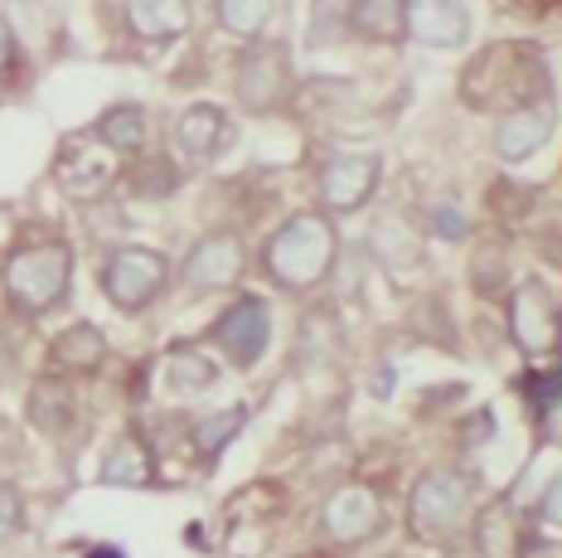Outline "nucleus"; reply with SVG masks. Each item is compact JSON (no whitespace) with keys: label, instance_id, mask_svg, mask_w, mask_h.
I'll return each mask as SVG.
<instances>
[{"label":"nucleus","instance_id":"nucleus-30","mask_svg":"<svg viewBox=\"0 0 562 558\" xmlns=\"http://www.w3.org/2000/svg\"><path fill=\"white\" fill-rule=\"evenodd\" d=\"M10 54H15V34H10V25L0 20V68L10 64Z\"/></svg>","mask_w":562,"mask_h":558},{"label":"nucleus","instance_id":"nucleus-5","mask_svg":"<svg viewBox=\"0 0 562 558\" xmlns=\"http://www.w3.org/2000/svg\"><path fill=\"white\" fill-rule=\"evenodd\" d=\"M509 331L519 341V350L529 359L562 355V306L553 297V287L529 277V282L514 287L509 297Z\"/></svg>","mask_w":562,"mask_h":558},{"label":"nucleus","instance_id":"nucleus-18","mask_svg":"<svg viewBox=\"0 0 562 558\" xmlns=\"http://www.w3.org/2000/svg\"><path fill=\"white\" fill-rule=\"evenodd\" d=\"M349 34L369 44H397L407 34L403 0H349Z\"/></svg>","mask_w":562,"mask_h":558},{"label":"nucleus","instance_id":"nucleus-31","mask_svg":"<svg viewBox=\"0 0 562 558\" xmlns=\"http://www.w3.org/2000/svg\"><path fill=\"white\" fill-rule=\"evenodd\" d=\"M311 558H321V554H311Z\"/></svg>","mask_w":562,"mask_h":558},{"label":"nucleus","instance_id":"nucleus-27","mask_svg":"<svg viewBox=\"0 0 562 558\" xmlns=\"http://www.w3.org/2000/svg\"><path fill=\"white\" fill-rule=\"evenodd\" d=\"M20 525H25V505H20V491L0 481V544H5Z\"/></svg>","mask_w":562,"mask_h":558},{"label":"nucleus","instance_id":"nucleus-1","mask_svg":"<svg viewBox=\"0 0 562 558\" xmlns=\"http://www.w3.org/2000/svg\"><path fill=\"white\" fill-rule=\"evenodd\" d=\"M461 98L480 112H514L548 102V64L533 44H490L461 74Z\"/></svg>","mask_w":562,"mask_h":558},{"label":"nucleus","instance_id":"nucleus-7","mask_svg":"<svg viewBox=\"0 0 562 558\" xmlns=\"http://www.w3.org/2000/svg\"><path fill=\"white\" fill-rule=\"evenodd\" d=\"M383 529V500L373 486L349 481L321 505V534L339 549H355V544H369L373 534Z\"/></svg>","mask_w":562,"mask_h":558},{"label":"nucleus","instance_id":"nucleus-11","mask_svg":"<svg viewBox=\"0 0 562 558\" xmlns=\"http://www.w3.org/2000/svg\"><path fill=\"white\" fill-rule=\"evenodd\" d=\"M112 160H116V150H108L98 136H74V142H64V150H58L54 180L68 200H98L116 176Z\"/></svg>","mask_w":562,"mask_h":558},{"label":"nucleus","instance_id":"nucleus-14","mask_svg":"<svg viewBox=\"0 0 562 558\" xmlns=\"http://www.w3.org/2000/svg\"><path fill=\"white\" fill-rule=\"evenodd\" d=\"M558 126V108L553 102H529V108H514L499 118L495 126V156L499 160H529L533 150L548 146Z\"/></svg>","mask_w":562,"mask_h":558},{"label":"nucleus","instance_id":"nucleus-17","mask_svg":"<svg viewBox=\"0 0 562 558\" xmlns=\"http://www.w3.org/2000/svg\"><path fill=\"white\" fill-rule=\"evenodd\" d=\"M126 25L140 40H180L190 30V0H126Z\"/></svg>","mask_w":562,"mask_h":558},{"label":"nucleus","instance_id":"nucleus-23","mask_svg":"<svg viewBox=\"0 0 562 558\" xmlns=\"http://www.w3.org/2000/svg\"><path fill=\"white\" fill-rule=\"evenodd\" d=\"M218 25L228 34H238V40H257L267 25H272V0H218Z\"/></svg>","mask_w":562,"mask_h":558},{"label":"nucleus","instance_id":"nucleus-19","mask_svg":"<svg viewBox=\"0 0 562 558\" xmlns=\"http://www.w3.org/2000/svg\"><path fill=\"white\" fill-rule=\"evenodd\" d=\"M49 359H54L58 369H74V375H83V369H98L102 359H108V335H102L92 321H78V325H68V331L54 335Z\"/></svg>","mask_w":562,"mask_h":558},{"label":"nucleus","instance_id":"nucleus-6","mask_svg":"<svg viewBox=\"0 0 562 558\" xmlns=\"http://www.w3.org/2000/svg\"><path fill=\"white\" fill-rule=\"evenodd\" d=\"M170 263L156 248H116L102 267V292L116 311H146L150 301L166 292Z\"/></svg>","mask_w":562,"mask_h":558},{"label":"nucleus","instance_id":"nucleus-22","mask_svg":"<svg viewBox=\"0 0 562 558\" xmlns=\"http://www.w3.org/2000/svg\"><path fill=\"white\" fill-rule=\"evenodd\" d=\"M369 243H373V253H379V263L393 267V272L422 263V234L407 224V219H393V214L379 219V224H373V234H369Z\"/></svg>","mask_w":562,"mask_h":558},{"label":"nucleus","instance_id":"nucleus-15","mask_svg":"<svg viewBox=\"0 0 562 558\" xmlns=\"http://www.w3.org/2000/svg\"><path fill=\"white\" fill-rule=\"evenodd\" d=\"M175 142L190 160H214L224 156L228 142H233V126H228V112L214 108V102H194V108L180 112L175 122Z\"/></svg>","mask_w":562,"mask_h":558},{"label":"nucleus","instance_id":"nucleus-16","mask_svg":"<svg viewBox=\"0 0 562 558\" xmlns=\"http://www.w3.org/2000/svg\"><path fill=\"white\" fill-rule=\"evenodd\" d=\"M102 486H150L156 481V461H150V447L140 442V433H116V442L102 451V467H98Z\"/></svg>","mask_w":562,"mask_h":558},{"label":"nucleus","instance_id":"nucleus-29","mask_svg":"<svg viewBox=\"0 0 562 558\" xmlns=\"http://www.w3.org/2000/svg\"><path fill=\"white\" fill-rule=\"evenodd\" d=\"M538 515H543L548 525L562 529V476H553V486H548L543 500H538Z\"/></svg>","mask_w":562,"mask_h":558},{"label":"nucleus","instance_id":"nucleus-28","mask_svg":"<svg viewBox=\"0 0 562 558\" xmlns=\"http://www.w3.org/2000/svg\"><path fill=\"white\" fill-rule=\"evenodd\" d=\"M437 234H447V238H465V214H461V204L456 200H441L437 204Z\"/></svg>","mask_w":562,"mask_h":558},{"label":"nucleus","instance_id":"nucleus-3","mask_svg":"<svg viewBox=\"0 0 562 558\" xmlns=\"http://www.w3.org/2000/svg\"><path fill=\"white\" fill-rule=\"evenodd\" d=\"M68 277H74V253L64 243H30L5 263V301L25 316H40L68 297Z\"/></svg>","mask_w":562,"mask_h":558},{"label":"nucleus","instance_id":"nucleus-9","mask_svg":"<svg viewBox=\"0 0 562 558\" xmlns=\"http://www.w3.org/2000/svg\"><path fill=\"white\" fill-rule=\"evenodd\" d=\"M291 92V54L286 44H252L238 59V102L248 112H277Z\"/></svg>","mask_w":562,"mask_h":558},{"label":"nucleus","instance_id":"nucleus-2","mask_svg":"<svg viewBox=\"0 0 562 558\" xmlns=\"http://www.w3.org/2000/svg\"><path fill=\"white\" fill-rule=\"evenodd\" d=\"M339 258V234L325 214H296L272 234L267 243V272H272L277 287L286 292H306V287H321L330 277V267Z\"/></svg>","mask_w":562,"mask_h":558},{"label":"nucleus","instance_id":"nucleus-12","mask_svg":"<svg viewBox=\"0 0 562 558\" xmlns=\"http://www.w3.org/2000/svg\"><path fill=\"white\" fill-rule=\"evenodd\" d=\"M407 34L427 49H461L471 40V10L465 0H403Z\"/></svg>","mask_w":562,"mask_h":558},{"label":"nucleus","instance_id":"nucleus-21","mask_svg":"<svg viewBox=\"0 0 562 558\" xmlns=\"http://www.w3.org/2000/svg\"><path fill=\"white\" fill-rule=\"evenodd\" d=\"M92 136H98L108 150H116V156H136V150L146 146L150 126H146V112H140L136 102H116V108H108L98 122H92Z\"/></svg>","mask_w":562,"mask_h":558},{"label":"nucleus","instance_id":"nucleus-24","mask_svg":"<svg viewBox=\"0 0 562 558\" xmlns=\"http://www.w3.org/2000/svg\"><path fill=\"white\" fill-rule=\"evenodd\" d=\"M248 423V409L243 403H233V409H224V413H214V417H204V423H194V451L204 461H214L218 451L228 447L233 437H238V427Z\"/></svg>","mask_w":562,"mask_h":558},{"label":"nucleus","instance_id":"nucleus-20","mask_svg":"<svg viewBox=\"0 0 562 558\" xmlns=\"http://www.w3.org/2000/svg\"><path fill=\"white\" fill-rule=\"evenodd\" d=\"M160 379H166V389L175 393V399H194V393L214 389L218 365L204 350H194V345H180V350L166 355V365H160Z\"/></svg>","mask_w":562,"mask_h":558},{"label":"nucleus","instance_id":"nucleus-25","mask_svg":"<svg viewBox=\"0 0 562 558\" xmlns=\"http://www.w3.org/2000/svg\"><path fill=\"white\" fill-rule=\"evenodd\" d=\"M30 413H34V423H40L44 433H64L68 417H74V393H68L58 379H40L34 383Z\"/></svg>","mask_w":562,"mask_h":558},{"label":"nucleus","instance_id":"nucleus-26","mask_svg":"<svg viewBox=\"0 0 562 558\" xmlns=\"http://www.w3.org/2000/svg\"><path fill=\"white\" fill-rule=\"evenodd\" d=\"M349 34V0H315L311 10V44H330Z\"/></svg>","mask_w":562,"mask_h":558},{"label":"nucleus","instance_id":"nucleus-4","mask_svg":"<svg viewBox=\"0 0 562 558\" xmlns=\"http://www.w3.org/2000/svg\"><path fill=\"white\" fill-rule=\"evenodd\" d=\"M407 525L422 544H447L471 525V481L456 471H427L407 495Z\"/></svg>","mask_w":562,"mask_h":558},{"label":"nucleus","instance_id":"nucleus-8","mask_svg":"<svg viewBox=\"0 0 562 558\" xmlns=\"http://www.w3.org/2000/svg\"><path fill=\"white\" fill-rule=\"evenodd\" d=\"M209 341L228 355L233 369H252L257 359H262L267 341H272V311H267V301L262 297H238L224 316L214 321Z\"/></svg>","mask_w":562,"mask_h":558},{"label":"nucleus","instance_id":"nucleus-10","mask_svg":"<svg viewBox=\"0 0 562 558\" xmlns=\"http://www.w3.org/2000/svg\"><path fill=\"white\" fill-rule=\"evenodd\" d=\"M379 156H359V150H345V156H330L321 166V176H315V194H321V204L330 209V214H355L359 204L373 200V190H379Z\"/></svg>","mask_w":562,"mask_h":558},{"label":"nucleus","instance_id":"nucleus-13","mask_svg":"<svg viewBox=\"0 0 562 558\" xmlns=\"http://www.w3.org/2000/svg\"><path fill=\"white\" fill-rule=\"evenodd\" d=\"M243 267H248V253H243V243L233 234H209L194 243V253L184 258V282L194 287V292H224L243 277Z\"/></svg>","mask_w":562,"mask_h":558}]
</instances>
